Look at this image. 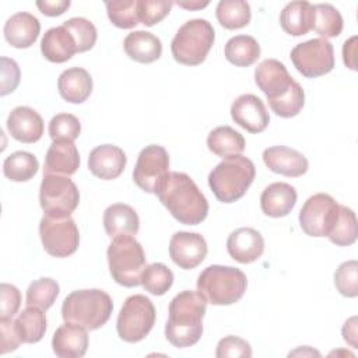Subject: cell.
I'll use <instances>...</instances> for the list:
<instances>
[{"mask_svg": "<svg viewBox=\"0 0 358 358\" xmlns=\"http://www.w3.org/2000/svg\"><path fill=\"white\" fill-rule=\"evenodd\" d=\"M291 355H316V357H320V352L316 351V350H312L310 347L308 345H303V347H299L298 350L289 352V357Z\"/></svg>", "mask_w": 358, "mask_h": 358, "instance_id": "cell-53", "label": "cell"}, {"mask_svg": "<svg viewBox=\"0 0 358 358\" xmlns=\"http://www.w3.org/2000/svg\"><path fill=\"white\" fill-rule=\"evenodd\" d=\"M341 333H343V338L352 347V348H357L358 347V343H357V316H352L350 317L343 329H341Z\"/></svg>", "mask_w": 358, "mask_h": 358, "instance_id": "cell-51", "label": "cell"}, {"mask_svg": "<svg viewBox=\"0 0 358 358\" xmlns=\"http://www.w3.org/2000/svg\"><path fill=\"white\" fill-rule=\"evenodd\" d=\"M315 20L312 29L322 36V39L336 38L343 31V17L340 11L327 3L315 4Z\"/></svg>", "mask_w": 358, "mask_h": 358, "instance_id": "cell-35", "label": "cell"}, {"mask_svg": "<svg viewBox=\"0 0 358 358\" xmlns=\"http://www.w3.org/2000/svg\"><path fill=\"white\" fill-rule=\"evenodd\" d=\"M0 317H13L21 306L20 289L13 285L3 282L0 285Z\"/></svg>", "mask_w": 358, "mask_h": 358, "instance_id": "cell-46", "label": "cell"}, {"mask_svg": "<svg viewBox=\"0 0 358 358\" xmlns=\"http://www.w3.org/2000/svg\"><path fill=\"white\" fill-rule=\"evenodd\" d=\"M43 57L52 63H64L77 53V45L73 35L63 27H53L43 34L41 41Z\"/></svg>", "mask_w": 358, "mask_h": 358, "instance_id": "cell-27", "label": "cell"}, {"mask_svg": "<svg viewBox=\"0 0 358 358\" xmlns=\"http://www.w3.org/2000/svg\"><path fill=\"white\" fill-rule=\"evenodd\" d=\"M102 222L106 235L112 239L119 236H133L140 228V220L136 210L123 203L110 204L103 211Z\"/></svg>", "mask_w": 358, "mask_h": 358, "instance_id": "cell-25", "label": "cell"}, {"mask_svg": "<svg viewBox=\"0 0 358 358\" xmlns=\"http://www.w3.org/2000/svg\"><path fill=\"white\" fill-rule=\"evenodd\" d=\"M264 165L274 173H280L288 178H298L306 173L309 162L306 157L285 145H273L263 151Z\"/></svg>", "mask_w": 358, "mask_h": 358, "instance_id": "cell-17", "label": "cell"}, {"mask_svg": "<svg viewBox=\"0 0 358 358\" xmlns=\"http://www.w3.org/2000/svg\"><path fill=\"white\" fill-rule=\"evenodd\" d=\"M70 0H39L36 1V7L39 11L48 17L62 15L70 7Z\"/></svg>", "mask_w": 358, "mask_h": 358, "instance_id": "cell-49", "label": "cell"}, {"mask_svg": "<svg viewBox=\"0 0 358 358\" xmlns=\"http://www.w3.org/2000/svg\"><path fill=\"white\" fill-rule=\"evenodd\" d=\"M227 250L238 263H253L260 259L264 252V239L259 231L242 227L229 234L227 239Z\"/></svg>", "mask_w": 358, "mask_h": 358, "instance_id": "cell-19", "label": "cell"}, {"mask_svg": "<svg viewBox=\"0 0 358 358\" xmlns=\"http://www.w3.org/2000/svg\"><path fill=\"white\" fill-rule=\"evenodd\" d=\"M123 49L131 60L143 64L152 63L162 55L161 39L147 31L130 32L123 41Z\"/></svg>", "mask_w": 358, "mask_h": 358, "instance_id": "cell-28", "label": "cell"}, {"mask_svg": "<svg viewBox=\"0 0 358 358\" xmlns=\"http://www.w3.org/2000/svg\"><path fill=\"white\" fill-rule=\"evenodd\" d=\"M112 278L127 288L141 284V275L147 267L143 246L133 236L113 238L106 250Z\"/></svg>", "mask_w": 358, "mask_h": 358, "instance_id": "cell-6", "label": "cell"}, {"mask_svg": "<svg viewBox=\"0 0 358 358\" xmlns=\"http://www.w3.org/2000/svg\"><path fill=\"white\" fill-rule=\"evenodd\" d=\"M224 55L234 66L248 67L260 57V45L250 35H236L225 43Z\"/></svg>", "mask_w": 358, "mask_h": 358, "instance_id": "cell-31", "label": "cell"}, {"mask_svg": "<svg viewBox=\"0 0 358 358\" xmlns=\"http://www.w3.org/2000/svg\"><path fill=\"white\" fill-rule=\"evenodd\" d=\"M243 136L231 126H218L207 137L208 150L221 158L239 155L245 150Z\"/></svg>", "mask_w": 358, "mask_h": 358, "instance_id": "cell-30", "label": "cell"}, {"mask_svg": "<svg viewBox=\"0 0 358 358\" xmlns=\"http://www.w3.org/2000/svg\"><path fill=\"white\" fill-rule=\"evenodd\" d=\"M39 168L36 157L27 151H15L3 162V173L13 182H27L32 179Z\"/></svg>", "mask_w": 358, "mask_h": 358, "instance_id": "cell-33", "label": "cell"}, {"mask_svg": "<svg viewBox=\"0 0 358 358\" xmlns=\"http://www.w3.org/2000/svg\"><path fill=\"white\" fill-rule=\"evenodd\" d=\"M57 90L64 101L83 103L92 92V77L83 67H70L59 76Z\"/></svg>", "mask_w": 358, "mask_h": 358, "instance_id": "cell-26", "label": "cell"}, {"mask_svg": "<svg viewBox=\"0 0 358 358\" xmlns=\"http://www.w3.org/2000/svg\"><path fill=\"white\" fill-rule=\"evenodd\" d=\"M21 71L15 60L6 56L1 57V91L0 95L4 96L13 92L20 84Z\"/></svg>", "mask_w": 358, "mask_h": 358, "instance_id": "cell-48", "label": "cell"}, {"mask_svg": "<svg viewBox=\"0 0 358 358\" xmlns=\"http://www.w3.org/2000/svg\"><path fill=\"white\" fill-rule=\"evenodd\" d=\"M81 133L78 117L71 113H57L49 122V136L53 141L69 140L74 141Z\"/></svg>", "mask_w": 358, "mask_h": 358, "instance_id": "cell-42", "label": "cell"}, {"mask_svg": "<svg viewBox=\"0 0 358 358\" xmlns=\"http://www.w3.org/2000/svg\"><path fill=\"white\" fill-rule=\"evenodd\" d=\"M7 130L14 140L32 144L39 141L43 134V120L35 109L17 106L7 117Z\"/></svg>", "mask_w": 358, "mask_h": 358, "instance_id": "cell-20", "label": "cell"}, {"mask_svg": "<svg viewBox=\"0 0 358 358\" xmlns=\"http://www.w3.org/2000/svg\"><path fill=\"white\" fill-rule=\"evenodd\" d=\"M80 203L76 183L64 175H43L39 187V204L46 215L70 217Z\"/></svg>", "mask_w": 358, "mask_h": 358, "instance_id": "cell-9", "label": "cell"}, {"mask_svg": "<svg viewBox=\"0 0 358 358\" xmlns=\"http://www.w3.org/2000/svg\"><path fill=\"white\" fill-rule=\"evenodd\" d=\"M80 168V154L73 141H53L45 157L43 175H64L70 176Z\"/></svg>", "mask_w": 358, "mask_h": 358, "instance_id": "cell-22", "label": "cell"}, {"mask_svg": "<svg viewBox=\"0 0 358 358\" xmlns=\"http://www.w3.org/2000/svg\"><path fill=\"white\" fill-rule=\"evenodd\" d=\"M246 287V274L232 266H208L197 278V291L213 305H232L238 302L243 296Z\"/></svg>", "mask_w": 358, "mask_h": 358, "instance_id": "cell-5", "label": "cell"}, {"mask_svg": "<svg viewBox=\"0 0 358 358\" xmlns=\"http://www.w3.org/2000/svg\"><path fill=\"white\" fill-rule=\"evenodd\" d=\"M60 292V287L56 280L50 277H41L32 281L27 289L25 303L41 310H48L56 301Z\"/></svg>", "mask_w": 358, "mask_h": 358, "instance_id": "cell-36", "label": "cell"}, {"mask_svg": "<svg viewBox=\"0 0 358 358\" xmlns=\"http://www.w3.org/2000/svg\"><path fill=\"white\" fill-rule=\"evenodd\" d=\"M327 238L337 246H350L355 243L358 238V224L355 213L350 207L340 206L337 222Z\"/></svg>", "mask_w": 358, "mask_h": 358, "instance_id": "cell-37", "label": "cell"}, {"mask_svg": "<svg viewBox=\"0 0 358 358\" xmlns=\"http://www.w3.org/2000/svg\"><path fill=\"white\" fill-rule=\"evenodd\" d=\"M39 236L45 252L53 257H67L80 245V232L71 217L56 218L45 214L39 222Z\"/></svg>", "mask_w": 358, "mask_h": 358, "instance_id": "cell-10", "label": "cell"}, {"mask_svg": "<svg viewBox=\"0 0 358 358\" xmlns=\"http://www.w3.org/2000/svg\"><path fill=\"white\" fill-rule=\"evenodd\" d=\"M173 4V1L168 0H137L138 21H141L145 27H152L161 22L169 14Z\"/></svg>", "mask_w": 358, "mask_h": 358, "instance_id": "cell-44", "label": "cell"}, {"mask_svg": "<svg viewBox=\"0 0 358 358\" xmlns=\"http://www.w3.org/2000/svg\"><path fill=\"white\" fill-rule=\"evenodd\" d=\"M169 173L168 151L158 144L145 145L136 161L133 169L134 183L147 193H157Z\"/></svg>", "mask_w": 358, "mask_h": 358, "instance_id": "cell-13", "label": "cell"}, {"mask_svg": "<svg viewBox=\"0 0 358 358\" xmlns=\"http://www.w3.org/2000/svg\"><path fill=\"white\" fill-rule=\"evenodd\" d=\"M207 299L199 291H182L172 298L165 324L166 340L178 348L194 345L203 334Z\"/></svg>", "mask_w": 358, "mask_h": 358, "instance_id": "cell-2", "label": "cell"}, {"mask_svg": "<svg viewBox=\"0 0 358 358\" xmlns=\"http://www.w3.org/2000/svg\"><path fill=\"white\" fill-rule=\"evenodd\" d=\"M214 41L215 32L207 20H189L173 36L171 52L178 63L185 66H199L206 60Z\"/></svg>", "mask_w": 358, "mask_h": 358, "instance_id": "cell-7", "label": "cell"}, {"mask_svg": "<svg viewBox=\"0 0 358 358\" xmlns=\"http://www.w3.org/2000/svg\"><path fill=\"white\" fill-rule=\"evenodd\" d=\"M21 343L15 329V320L13 317H0V354L4 355L15 351Z\"/></svg>", "mask_w": 358, "mask_h": 358, "instance_id": "cell-47", "label": "cell"}, {"mask_svg": "<svg viewBox=\"0 0 358 358\" xmlns=\"http://www.w3.org/2000/svg\"><path fill=\"white\" fill-rule=\"evenodd\" d=\"M105 7L108 18L115 27L122 29H130L138 24L137 0L106 1Z\"/></svg>", "mask_w": 358, "mask_h": 358, "instance_id": "cell-39", "label": "cell"}, {"mask_svg": "<svg viewBox=\"0 0 358 358\" xmlns=\"http://www.w3.org/2000/svg\"><path fill=\"white\" fill-rule=\"evenodd\" d=\"M340 204L326 193L310 196L299 211V225L302 231L313 238L327 236L337 222Z\"/></svg>", "mask_w": 358, "mask_h": 358, "instance_id": "cell-11", "label": "cell"}, {"mask_svg": "<svg viewBox=\"0 0 358 358\" xmlns=\"http://www.w3.org/2000/svg\"><path fill=\"white\" fill-rule=\"evenodd\" d=\"M295 69L308 78H316L330 73L334 67L333 45L327 39L315 38L298 43L291 50Z\"/></svg>", "mask_w": 358, "mask_h": 358, "instance_id": "cell-12", "label": "cell"}, {"mask_svg": "<svg viewBox=\"0 0 358 358\" xmlns=\"http://www.w3.org/2000/svg\"><path fill=\"white\" fill-rule=\"evenodd\" d=\"M218 22L227 29H241L250 22V6L243 0H221L215 8Z\"/></svg>", "mask_w": 358, "mask_h": 358, "instance_id": "cell-34", "label": "cell"}, {"mask_svg": "<svg viewBox=\"0 0 358 358\" xmlns=\"http://www.w3.org/2000/svg\"><path fill=\"white\" fill-rule=\"evenodd\" d=\"M217 358H236V357H252V347L250 344L236 336H227L221 338L217 344L215 350Z\"/></svg>", "mask_w": 358, "mask_h": 358, "instance_id": "cell-45", "label": "cell"}, {"mask_svg": "<svg viewBox=\"0 0 358 358\" xmlns=\"http://www.w3.org/2000/svg\"><path fill=\"white\" fill-rule=\"evenodd\" d=\"M270 109L280 117H294L296 116L305 105V92L299 83L295 81L292 88L282 96L268 101Z\"/></svg>", "mask_w": 358, "mask_h": 358, "instance_id": "cell-41", "label": "cell"}, {"mask_svg": "<svg viewBox=\"0 0 358 358\" xmlns=\"http://www.w3.org/2000/svg\"><path fill=\"white\" fill-rule=\"evenodd\" d=\"M207 252V242L197 232L179 231L169 241V257L183 270L197 267L206 259Z\"/></svg>", "mask_w": 358, "mask_h": 358, "instance_id": "cell-14", "label": "cell"}, {"mask_svg": "<svg viewBox=\"0 0 358 358\" xmlns=\"http://www.w3.org/2000/svg\"><path fill=\"white\" fill-rule=\"evenodd\" d=\"M255 81L267 101L282 96L295 84L285 64L277 59L263 60L255 70Z\"/></svg>", "mask_w": 358, "mask_h": 358, "instance_id": "cell-15", "label": "cell"}, {"mask_svg": "<svg viewBox=\"0 0 358 358\" xmlns=\"http://www.w3.org/2000/svg\"><path fill=\"white\" fill-rule=\"evenodd\" d=\"M232 120L249 133H262L270 122L263 101L253 94L239 95L231 105Z\"/></svg>", "mask_w": 358, "mask_h": 358, "instance_id": "cell-16", "label": "cell"}, {"mask_svg": "<svg viewBox=\"0 0 358 358\" xmlns=\"http://www.w3.org/2000/svg\"><path fill=\"white\" fill-rule=\"evenodd\" d=\"M155 194L162 206L180 224H201L208 214L206 196L194 180L183 172H169Z\"/></svg>", "mask_w": 358, "mask_h": 358, "instance_id": "cell-1", "label": "cell"}, {"mask_svg": "<svg viewBox=\"0 0 358 358\" xmlns=\"http://www.w3.org/2000/svg\"><path fill=\"white\" fill-rule=\"evenodd\" d=\"M63 27L73 35L78 53L94 48L98 34L95 25L90 20L84 17H74L64 21Z\"/></svg>", "mask_w": 358, "mask_h": 358, "instance_id": "cell-40", "label": "cell"}, {"mask_svg": "<svg viewBox=\"0 0 358 358\" xmlns=\"http://www.w3.org/2000/svg\"><path fill=\"white\" fill-rule=\"evenodd\" d=\"M175 4H178L182 8L186 10H200L208 6V1H176Z\"/></svg>", "mask_w": 358, "mask_h": 358, "instance_id": "cell-52", "label": "cell"}, {"mask_svg": "<svg viewBox=\"0 0 358 358\" xmlns=\"http://www.w3.org/2000/svg\"><path fill=\"white\" fill-rule=\"evenodd\" d=\"M53 352L59 358H81L88 348L87 329L64 322L52 337Z\"/></svg>", "mask_w": 358, "mask_h": 358, "instance_id": "cell-23", "label": "cell"}, {"mask_svg": "<svg viewBox=\"0 0 358 358\" xmlns=\"http://www.w3.org/2000/svg\"><path fill=\"white\" fill-rule=\"evenodd\" d=\"M6 41L17 49H27L32 46L41 32L39 20L27 11L13 14L3 28Z\"/></svg>", "mask_w": 358, "mask_h": 358, "instance_id": "cell-21", "label": "cell"}, {"mask_svg": "<svg viewBox=\"0 0 358 358\" xmlns=\"http://www.w3.org/2000/svg\"><path fill=\"white\" fill-rule=\"evenodd\" d=\"M357 36H351L348 41L344 42L343 46V60L344 64L351 69V70H357V63H355V56H357Z\"/></svg>", "mask_w": 358, "mask_h": 358, "instance_id": "cell-50", "label": "cell"}, {"mask_svg": "<svg viewBox=\"0 0 358 358\" xmlns=\"http://www.w3.org/2000/svg\"><path fill=\"white\" fill-rule=\"evenodd\" d=\"M334 285L337 291L347 298L358 295V262L348 260L341 263L334 273Z\"/></svg>", "mask_w": 358, "mask_h": 358, "instance_id": "cell-43", "label": "cell"}, {"mask_svg": "<svg viewBox=\"0 0 358 358\" xmlns=\"http://www.w3.org/2000/svg\"><path fill=\"white\" fill-rule=\"evenodd\" d=\"M155 323V308L150 298L137 294L129 296L116 320L117 336L126 343L144 340Z\"/></svg>", "mask_w": 358, "mask_h": 358, "instance_id": "cell-8", "label": "cell"}, {"mask_svg": "<svg viewBox=\"0 0 358 358\" xmlns=\"http://www.w3.org/2000/svg\"><path fill=\"white\" fill-rule=\"evenodd\" d=\"M15 329L22 343L34 344L41 341L46 333V316L43 310L28 306L17 316Z\"/></svg>", "mask_w": 358, "mask_h": 358, "instance_id": "cell-32", "label": "cell"}, {"mask_svg": "<svg viewBox=\"0 0 358 358\" xmlns=\"http://www.w3.org/2000/svg\"><path fill=\"white\" fill-rule=\"evenodd\" d=\"M296 190L289 183L274 182L268 185L260 196L262 211L273 218L288 215L296 204Z\"/></svg>", "mask_w": 358, "mask_h": 358, "instance_id": "cell-24", "label": "cell"}, {"mask_svg": "<svg viewBox=\"0 0 358 358\" xmlns=\"http://www.w3.org/2000/svg\"><path fill=\"white\" fill-rule=\"evenodd\" d=\"M256 176L255 164L243 155L224 158L208 173V186L221 203H234L245 196Z\"/></svg>", "mask_w": 358, "mask_h": 358, "instance_id": "cell-4", "label": "cell"}, {"mask_svg": "<svg viewBox=\"0 0 358 358\" xmlns=\"http://www.w3.org/2000/svg\"><path fill=\"white\" fill-rule=\"evenodd\" d=\"M313 20L315 7L309 1H291L280 13L281 28L292 36L308 34L313 27Z\"/></svg>", "mask_w": 358, "mask_h": 358, "instance_id": "cell-29", "label": "cell"}, {"mask_svg": "<svg viewBox=\"0 0 358 358\" xmlns=\"http://www.w3.org/2000/svg\"><path fill=\"white\" fill-rule=\"evenodd\" d=\"M173 284V273L164 263L148 264L141 275L143 288L152 295H164Z\"/></svg>", "mask_w": 358, "mask_h": 358, "instance_id": "cell-38", "label": "cell"}, {"mask_svg": "<svg viewBox=\"0 0 358 358\" xmlns=\"http://www.w3.org/2000/svg\"><path fill=\"white\" fill-rule=\"evenodd\" d=\"M113 310L112 298L102 289H78L69 294L62 305L64 322L78 324L87 330L102 327Z\"/></svg>", "mask_w": 358, "mask_h": 358, "instance_id": "cell-3", "label": "cell"}, {"mask_svg": "<svg viewBox=\"0 0 358 358\" xmlns=\"http://www.w3.org/2000/svg\"><path fill=\"white\" fill-rule=\"evenodd\" d=\"M126 162V154L120 147L113 144H102L90 152L88 169L99 179L112 180L123 173Z\"/></svg>", "mask_w": 358, "mask_h": 358, "instance_id": "cell-18", "label": "cell"}]
</instances>
